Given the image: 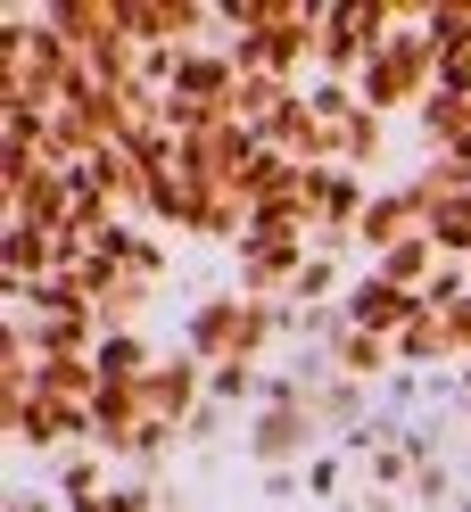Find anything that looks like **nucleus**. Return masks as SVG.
<instances>
[{
	"label": "nucleus",
	"instance_id": "1",
	"mask_svg": "<svg viewBox=\"0 0 471 512\" xmlns=\"http://www.w3.org/2000/svg\"><path fill=\"white\" fill-rule=\"evenodd\" d=\"M422 17H430V9H414L381 50L364 58L356 100H364L372 116H422V100L438 91V50H430V25H422Z\"/></svg>",
	"mask_w": 471,
	"mask_h": 512
},
{
	"label": "nucleus",
	"instance_id": "2",
	"mask_svg": "<svg viewBox=\"0 0 471 512\" xmlns=\"http://www.w3.org/2000/svg\"><path fill=\"white\" fill-rule=\"evenodd\" d=\"M331 430H323V413L306 405V389L290 372H273V389H265V405L248 413V455H257L265 471H290V463H314V446H323Z\"/></svg>",
	"mask_w": 471,
	"mask_h": 512
},
{
	"label": "nucleus",
	"instance_id": "3",
	"mask_svg": "<svg viewBox=\"0 0 471 512\" xmlns=\"http://www.w3.org/2000/svg\"><path fill=\"white\" fill-rule=\"evenodd\" d=\"M422 232H430V199H422V182H414V174H397V182L372 190V207H364V223H356V248L381 265L389 248L422 240Z\"/></svg>",
	"mask_w": 471,
	"mask_h": 512
},
{
	"label": "nucleus",
	"instance_id": "4",
	"mask_svg": "<svg viewBox=\"0 0 471 512\" xmlns=\"http://www.w3.org/2000/svg\"><path fill=\"white\" fill-rule=\"evenodd\" d=\"M339 314H348L356 331H381V339H397V331L422 314V298H414V290H397L389 273H372V265H364V273L348 281V298H339Z\"/></svg>",
	"mask_w": 471,
	"mask_h": 512
},
{
	"label": "nucleus",
	"instance_id": "5",
	"mask_svg": "<svg viewBox=\"0 0 471 512\" xmlns=\"http://www.w3.org/2000/svg\"><path fill=\"white\" fill-rule=\"evenodd\" d=\"M323 364L339 372V380H356V389H372V380H389L397 372V339H381V331H339L331 347H323Z\"/></svg>",
	"mask_w": 471,
	"mask_h": 512
},
{
	"label": "nucleus",
	"instance_id": "6",
	"mask_svg": "<svg viewBox=\"0 0 471 512\" xmlns=\"http://www.w3.org/2000/svg\"><path fill=\"white\" fill-rule=\"evenodd\" d=\"M422 364H455V347H447V323L422 306L414 323L397 331V372H422Z\"/></svg>",
	"mask_w": 471,
	"mask_h": 512
},
{
	"label": "nucleus",
	"instance_id": "7",
	"mask_svg": "<svg viewBox=\"0 0 471 512\" xmlns=\"http://www.w3.org/2000/svg\"><path fill=\"white\" fill-rule=\"evenodd\" d=\"M306 488L314 496H348V455H314L306 463Z\"/></svg>",
	"mask_w": 471,
	"mask_h": 512
},
{
	"label": "nucleus",
	"instance_id": "8",
	"mask_svg": "<svg viewBox=\"0 0 471 512\" xmlns=\"http://www.w3.org/2000/svg\"><path fill=\"white\" fill-rule=\"evenodd\" d=\"M9 512H67V504H58L50 488H17V504H9Z\"/></svg>",
	"mask_w": 471,
	"mask_h": 512
},
{
	"label": "nucleus",
	"instance_id": "9",
	"mask_svg": "<svg viewBox=\"0 0 471 512\" xmlns=\"http://www.w3.org/2000/svg\"><path fill=\"white\" fill-rule=\"evenodd\" d=\"M463 397H471V364H463Z\"/></svg>",
	"mask_w": 471,
	"mask_h": 512
}]
</instances>
